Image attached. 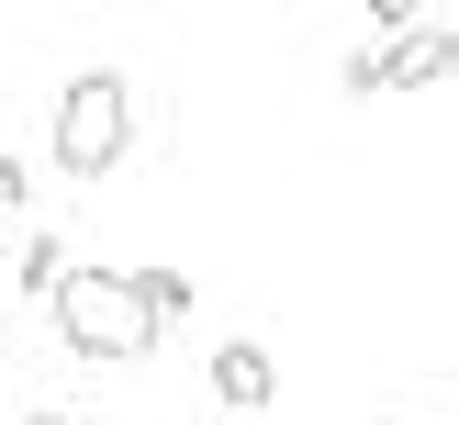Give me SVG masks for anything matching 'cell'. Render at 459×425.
Returning <instances> with one entry per match:
<instances>
[{
  "mask_svg": "<svg viewBox=\"0 0 459 425\" xmlns=\"http://www.w3.org/2000/svg\"><path fill=\"white\" fill-rule=\"evenodd\" d=\"M448 67H459V34H448L437 12H426L415 34L359 45V56H348V89H359V101H370V89H426V79H448Z\"/></svg>",
  "mask_w": 459,
  "mask_h": 425,
  "instance_id": "3957f363",
  "label": "cell"
},
{
  "mask_svg": "<svg viewBox=\"0 0 459 425\" xmlns=\"http://www.w3.org/2000/svg\"><path fill=\"white\" fill-rule=\"evenodd\" d=\"M22 425H67V414H22Z\"/></svg>",
  "mask_w": 459,
  "mask_h": 425,
  "instance_id": "52a82bcc",
  "label": "cell"
},
{
  "mask_svg": "<svg viewBox=\"0 0 459 425\" xmlns=\"http://www.w3.org/2000/svg\"><path fill=\"white\" fill-rule=\"evenodd\" d=\"M45 302H56V336H67L79 358H101V370H124V358L157 347V325H146V302H134L124 268H67Z\"/></svg>",
  "mask_w": 459,
  "mask_h": 425,
  "instance_id": "6da1fadb",
  "label": "cell"
},
{
  "mask_svg": "<svg viewBox=\"0 0 459 425\" xmlns=\"http://www.w3.org/2000/svg\"><path fill=\"white\" fill-rule=\"evenodd\" d=\"M213 403L224 414H269V403H281V358H269L258 336H224L213 347Z\"/></svg>",
  "mask_w": 459,
  "mask_h": 425,
  "instance_id": "277c9868",
  "label": "cell"
},
{
  "mask_svg": "<svg viewBox=\"0 0 459 425\" xmlns=\"http://www.w3.org/2000/svg\"><path fill=\"white\" fill-rule=\"evenodd\" d=\"M67 425H101V414H67Z\"/></svg>",
  "mask_w": 459,
  "mask_h": 425,
  "instance_id": "ba28073f",
  "label": "cell"
},
{
  "mask_svg": "<svg viewBox=\"0 0 459 425\" xmlns=\"http://www.w3.org/2000/svg\"><path fill=\"white\" fill-rule=\"evenodd\" d=\"M0 213H34V168L22 157H0Z\"/></svg>",
  "mask_w": 459,
  "mask_h": 425,
  "instance_id": "8992f818",
  "label": "cell"
},
{
  "mask_svg": "<svg viewBox=\"0 0 459 425\" xmlns=\"http://www.w3.org/2000/svg\"><path fill=\"white\" fill-rule=\"evenodd\" d=\"M56 280H67V235L34 224V235H22V291H56Z\"/></svg>",
  "mask_w": 459,
  "mask_h": 425,
  "instance_id": "5b68a950",
  "label": "cell"
},
{
  "mask_svg": "<svg viewBox=\"0 0 459 425\" xmlns=\"http://www.w3.org/2000/svg\"><path fill=\"white\" fill-rule=\"evenodd\" d=\"M124 146H134V89L112 79V67H79V79L56 89V168L101 179V168H124Z\"/></svg>",
  "mask_w": 459,
  "mask_h": 425,
  "instance_id": "7a4b0ae2",
  "label": "cell"
},
{
  "mask_svg": "<svg viewBox=\"0 0 459 425\" xmlns=\"http://www.w3.org/2000/svg\"><path fill=\"white\" fill-rule=\"evenodd\" d=\"M381 425H403V414H381Z\"/></svg>",
  "mask_w": 459,
  "mask_h": 425,
  "instance_id": "9c48e42d",
  "label": "cell"
}]
</instances>
